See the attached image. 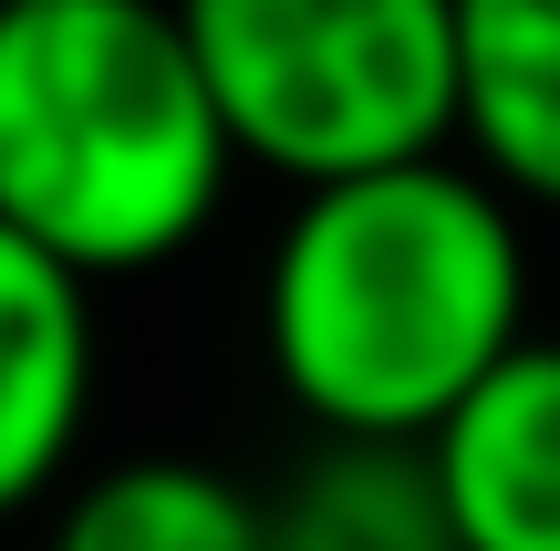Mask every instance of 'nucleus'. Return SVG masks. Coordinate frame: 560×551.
Here are the masks:
<instances>
[{
  "instance_id": "7",
  "label": "nucleus",
  "mask_w": 560,
  "mask_h": 551,
  "mask_svg": "<svg viewBox=\"0 0 560 551\" xmlns=\"http://www.w3.org/2000/svg\"><path fill=\"white\" fill-rule=\"evenodd\" d=\"M270 551H457L425 448L322 437L312 469L270 500Z\"/></svg>"
},
{
  "instance_id": "6",
  "label": "nucleus",
  "mask_w": 560,
  "mask_h": 551,
  "mask_svg": "<svg viewBox=\"0 0 560 551\" xmlns=\"http://www.w3.org/2000/svg\"><path fill=\"white\" fill-rule=\"evenodd\" d=\"M457 136L478 177L560 208V0H457Z\"/></svg>"
},
{
  "instance_id": "2",
  "label": "nucleus",
  "mask_w": 560,
  "mask_h": 551,
  "mask_svg": "<svg viewBox=\"0 0 560 551\" xmlns=\"http://www.w3.org/2000/svg\"><path fill=\"white\" fill-rule=\"evenodd\" d=\"M219 94L177 0H32L0 11V229L83 291L156 271L229 198Z\"/></svg>"
},
{
  "instance_id": "9",
  "label": "nucleus",
  "mask_w": 560,
  "mask_h": 551,
  "mask_svg": "<svg viewBox=\"0 0 560 551\" xmlns=\"http://www.w3.org/2000/svg\"><path fill=\"white\" fill-rule=\"evenodd\" d=\"M0 11H32V0H0Z\"/></svg>"
},
{
  "instance_id": "5",
  "label": "nucleus",
  "mask_w": 560,
  "mask_h": 551,
  "mask_svg": "<svg viewBox=\"0 0 560 551\" xmlns=\"http://www.w3.org/2000/svg\"><path fill=\"white\" fill-rule=\"evenodd\" d=\"M94 291L0 229V520L32 510L94 416Z\"/></svg>"
},
{
  "instance_id": "8",
  "label": "nucleus",
  "mask_w": 560,
  "mask_h": 551,
  "mask_svg": "<svg viewBox=\"0 0 560 551\" xmlns=\"http://www.w3.org/2000/svg\"><path fill=\"white\" fill-rule=\"evenodd\" d=\"M52 551H270V510L198 458H115L52 520Z\"/></svg>"
},
{
  "instance_id": "4",
  "label": "nucleus",
  "mask_w": 560,
  "mask_h": 551,
  "mask_svg": "<svg viewBox=\"0 0 560 551\" xmlns=\"http://www.w3.org/2000/svg\"><path fill=\"white\" fill-rule=\"evenodd\" d=\"M457 551H560V344L529 333L425 437Z\"/></svg>"
},
{
  "instance_id": "3",
  "label": "nucleus",
  "mask_w": 560,
  "mask_h": 551,
  "mask_svg": "<svg viewBox=\"0 0 560 551\" xmlns=\"http://www.w3.org/2000/svg\"><path fill=\"white\" fill-rule=\"evenodd\" d=\"M177 21L229 146L291 187L416 167L457 136V0H177Z\"/></svg>"
},
{
  "instance_id": "1",
  "label": "nucleus",
  "mask_w": 560,
  "mask_h": 551,
  "mask_svg": "<svg viewBox=\"0 0 560 551\" xmlns=\"http://www.w3.org/2000/svg\"><path fill=\"white\" fill-rule=\"evenodd\" d=\"M270 375L322 437L425 448L529 344V240L457 157L301 187L260 282Z\"/></svg>"
}]
</instances>
